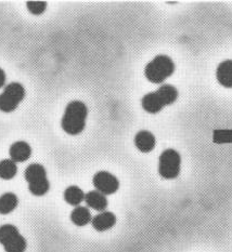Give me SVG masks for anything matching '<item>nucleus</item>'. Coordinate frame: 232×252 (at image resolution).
Returning <instances> with one entry per match:
<instances>
[{"label":"nucleus","mask_w":232,"mask_h":252,"mask_svg":"<svg viewBox=\"0 0 232 252\" xmlns=\"http://www.w3.org/2000/svg\"><path fill=\"white\" fill-rule=\"evenodd\" d=\"M25 96L24 87L19 83H12L4 88L0 94V111L11 113L16 109Z\"/></svg>","instance_id":"5"},{"label":"nucleus","mask_w":232,"mask_h":252,"mask_svg":"<svg viewBox=\"0 0 232 252\" xmlns=\"http://www.w3.org/2000/svg\"><path fill=\"white\" fill-rule=\"evenodd\" d=\"M216 77L222 86L232 88V60H226L218 65Z\"/></svg>","instance_id":"12"},{"label":"nucleus","mask_w":232,"mask_h":252,"mask_svg":"<svg viewBox=\"0 0 232 252\" xmlns=\"http://www.w3.org/2000/svg\"><path fill=\"white\" fill-rule=\"evenodd\" d=\"M26 8L32 14L40 15L47 9V3L43 1H29L26 3Z\"/></svg>","instance_id":"20"},{"label":"nucleus","mask_w":232,"mask_h":252,"mask_svg":"<svg viewBox=\"0 0 232 252\" xmlns=\"http://www.w3.org/2000/svg\"><path fill=\"white\" fill-rule=\"evenodd\" d=\"M5 84V73L4 70L0 68V88H2Z\"/></svg>","instance_id":"21"},{"label":"nucleus","mask_w":232,"mask_h":252,"mask_svg":"<svg viewBox=\"0 0 232 252\" xmlns=\"http://www.w3.org/2000/svg\"><path fill=\"white\" fill-rule=\"evenodd\" d=\"M87 206L96 211H106L108 207V199L106 195L99 193L98 190H91L85 196Z\"/></svg>","instance_id":"11"},{"label":"nucleus","mask_w":232,"mask_h":252,"mask_svg":"<svg viewBox=\"0 0 232 252\" xmlns=\"http://www.w3.org/2000/svg\"><path fill=\"white\" fill-rule=\"evenodd\" d=\"M18 172L16 163L11 159H4L0 161V178L3 180H11Z\"/></svg>","instance_id":"18"},{"label":"nucleus","mask_w":232,"mask_h":252,"mask_svg":"<svg viewBox=\"0 0 232 252\" xmlns=\"http://www.w3.org/2000/svg\"><path fill=\"white\" fill-rule=\"evenodd\" d=\"M116 223V217L114 213L110 211H102L92 218L91 224L93 228L98 232H106L112 228Z\"/></svg>","instance_id":"7"},{"label":"nucleus","mask_w":232,"mask_h":252,"mask_svg":"<svg viewBox=\"0 0 232 252\" xmlns=\"http://www.w3.org/2000/svg\"><path fill=\"white\" fill-rule=\"evenodd\" d=\"M88 108L85 103L80 101H73L65 107L61 127L64 132L70 135H77L81 133L86 127V119Z\"/></svg>","instance_id":"1"},{"label":"nucleus","mask_w":232,"mask_h":252,"mask_svg":"<svg viewBox=\"0 0 232 252\" xmlns=\"http://www.w3.org/2000/svg\"><path fill=\"white\" fill-rule=\"evenodd\" d=\"M49 189H50V183H49L48 179H43L41 181H38V182L29 184V190L34 196L46 195L49 191Z\"/></svg>","instance_id":"19"},{"label":"nucleus","mask_w":232,"mask_h":252,"mask_svg":"<svg viewBox=\"0 0 232 252\" xmlns=\"http://www.w3.org/2000/svg\"><path fill=\"white\" fill-rule=\"evenodd\" d=\"M156 140L151 132L142 130L139 131L135 136V145L138 150L142 153L151 152L155 147Z\"/></svg>","instance_id":"9"},{"label":"nucleus","mask_w":232,"mask_h":252,"mask_svg":"<svg viewBox=\"0 0 232 252\" xmlns=\"http://www.w3.org/2000/svg\"><path fill=\"white\" fill-rule=\"evenodd\" d=\"M158 96L161 97L162 102L165 106L172 105L173 103L176 102L177 97H178V91L176 88L172 85H163L156 90Z\"/></svg>","instance_id":"16"},{"label":"nucleus","mask_w":232,"mask_h":252,"mask_svg":"<svg viewBox=\"0 0 232 252\" xmlns=\"http://www.w3.org/2000/svg\"><path fill=\"white\" fill-rule=\"evenodd\" d=\"M32 149L24 141L15 142L10 147V157L11 160L16 162H24L31 157Z\"/></svg>","instance_id":"8"},{"label":"nucleus","mask_w":232,"mask_h":252,"mask_svg":"<svg viewBox=\"0 0 232 252\" xmlns=\"http://www.w3.org/2000/svg\"><path fill=\"white\" fill-rule=\"evenodd\" d=\"M142 108L149 114H157L165 107L161 97L155 92H150L142 97L141 101Z\"/></svg>","instance_id":"10"},{"label":"nucleus","mask_w":232,"mask_h":252,"mask_svg":"<svg viewBox=\"0 0 232 252\" xmlns=\"http://www.w3.org/2000/svg\"><path fill=\"white\" fill-rule=\"evenodd\" d=\"M71 221L76 226H86L92 221V217L89 209L86 207H75L71 213Z\"/></svg>","instance_id":"14"},{"label":"nucleus","mask_w":232,"mask_h":252,"mask_svg":"<svg viewBox=\"0 0 232 252\" xmlns=\"http://www.w3.org/2000/svg\"><path fill=\"white\" fill-rule=\"evenodd\" d=\"M86 194L82 189L76 185H71L64 191V200L69 205L78 207L85 200Z\"/></svg>","instance_id":"15"},{"label":"nucleus","mask_w":232,"mask_h":252,"mask_svg":"<svg viewBox=\"0 0 232 252\" xmlns=\"http://www.w3.org/2000/svg\"><path fill=\"white\" fill-rule=\"evenodd\" d=\"M24 178L26 182L29 184L38 182L43 179H47V172L43 166L39 165V163H32L29 167L25 169Z\"/></svg>","instance_id":"13"},{"label":"nucleus","mask_w":232,"mask_h":252,"mask_svg":"<svg viewBox=\"0 0 232 252\" xmlns=\"http://www.w3.org/2000/svg\"><path fill=\"white\" fill-rule=\"evenodd\" d=\"M175 72L173 60L167 56H157L147 64L145 68L146 78L152 84H162Z\"/></svg>","instance_id":"2"},{"label":"nucleus","mask_w":232,"mask_h":252,"mask_svg":"<svg viewBox=\"0 0 232 252\" xmlns=\"http://www.w3.org/2000/svg\"><path fill=\"white\" fill-rule=\"evenodd\" d=\"M96 190L103 195H112L119 189L118 179L108 171H99L92 179Z\"/></svg>","instance_id":"6"},{"label":"nucleus","mask_w":232,"mask_h":252,"mask_svg":"<svg viewBox=\"0 0 232 252\" xmlns=\"http://www.w3.org/2000/svg\"><path fill=\"white\" fill-rule=\"evenodd\" d=\"M180 167L181 157L177 151L173 149L165 150L159 156L158 172L162 178L167 180L176 179L180 173Z\"/></svg>","instance_id":"3"},{"label":"nucleus","mask_w":232,"mask_h":252,"mask_svg":"<svg viewBox=\"0 0 232 252\" xmlns=\"http://www.w3.org/2000/svg\"><path fill=\"white\" fill-rule=\"evenodd\" d=\"M0 244L7 252H24L26 249L25 238L11 224L0 226Z\"/></svg>","instance_id":"4"},{"label":"nucleus","mask_w":232,"mask_h":252,"mask_svg":"<svg viewBox=\"0 0 232 252\" xmlns=\"http://www.w3.org/2000/svg\"><path fill=\"white\" fill-rule=\"evenodd\" d=\"M19 205V199L13 193H5L0 197V215H9Z\"/></svg>","instance_id":"17"}]
</instances>
